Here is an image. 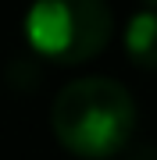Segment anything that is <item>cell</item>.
I'll list each match as a JSON object with an SVG mask.
<instances>
[{
  "label": "cell",
  "instance_id": "6da1fadb",
  "mask_svg": "<svg viewBox=\"0 0 157 160\" xmlns=\"http://www.w3.org/2000/svg\"><path fill=\"white\" fill-rule=\"evenodd\" d=\"M50 125L64 149L104 160L128 146L136 132V100L114 78H79L57 92Z\"/></svg>",
  "mask_w": 157,
  "mask_h": 160
},
{
  "label": "cell",
  "instance_id": "7a4b0ae2",
  "mask_svg": "<svg viewBox=\"0 0 157 160\" xmlns=\"http://www.w3.org/2000/svg\"><path fill=\"white\" fill-rule=\"evenodd\" d=\"M25 39L57 64L89 61L111 39V7L104 0H36L25 14Z\"/></svg>",
  "mask_w": 157,
  "mask_h": 160
},
{
  "label": "cell",
  "instance_id": "3957f363",
  "mask_svg": "<svg viewBox=\"0 0 157 160\" xmlns=\"http://www.w3.org/2000/svg\"><path fill=\"white\" fill-rule=\"evenodd\" d=\"M125 53L139 68H157V11L143 7L125 25Z\"/></svg>",
  "mask_w": 157,
  "mask_h": 160
},
{
  "label": "cell",
  "instance_id": "277c9868",
  "mask_svg": "<svg viewBox=\"0 0 157 160\" xmlns=\"http://www.w3.org/2000/svg\"><path fill=\"white\" fill-rule=\"evenodd\" d=\"M146 4H157V0H146Z\"/></svg>",
  "mask_w": 157,
  "mask_h": 160
}]
</instances>
